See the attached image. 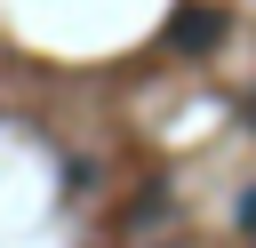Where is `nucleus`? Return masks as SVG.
<instances>
[{
  "instance_id": "obj_1",
  "label": "nucleus",
  "mask_w": 256,
  "mask_h": 248,
  "mask_svg": "<svg viewBox=\"0 0 256 248\" xmlns=\"http://www.w3.org/2000/svg\"><path fill=\"white\" fill-rule=\"evenodd\" d=\"M168 40H176L184 56H208V48L224 40V8H208V0H192V8H176V16H168Z\"/></svg>"
},
{
  "instance_id": "obj_2",
  "label": "nucleus",
  "mask_w": 256,
  "mask_h": 248,
  "mask_svg": "<svg viewBox=\"0 0 256 248\" xmlns=\"http://www.w3.org/2000/svg\"><path fill=\"white\" fill-rule=\"evenodd\" d=\"M240 224H248V232H256V192H248V200H240Z\"/></svg>"
},
{
  "instance_id": "obj_3",
  "label": "nucleus",
  "mask_w": 256,
  "mask_h": 248,
  "mask_svg": "<svg viewBox=\"0 0 256 248\" xmlns=\"http://www.w3.org/2000/svg\"><path fill=\"white\" fill-rule=\"evenodd\" d=\"M248 120H256V104H248Z\"/></svg>"
}]
</instances>
